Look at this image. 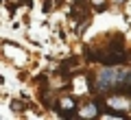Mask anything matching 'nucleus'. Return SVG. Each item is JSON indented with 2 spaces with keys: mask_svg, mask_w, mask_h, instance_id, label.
Returning <instances> with one entry per match:
<instances>
[{
  "mask_svg": "<svg viewBox=\"0 0 131 120\" xmlns=\"http://www.w3.org/2000/svg\"><path fill=\"white\" fill-rule=\"evenodd\" d=\"M127 77H129V72H122L116 66H107V68L96 77L94 90H98V92H109V90H116V88H120V85L127 88Z\"/></svg>",
  "mask_w": 131,
  "mask_h": 120,
  "instance_id": "f257e3e1",
  "label": "nucleus"
},
{
  "mask_svg": "<svg viewBox=\"0 0 131 120\" xmlns=\"http://www.w3.org/2000/svg\"><path fill=\"white\" fill-rule=\"evenodd\" d=\"M107 105L116 107V109H131V98H127V96H109Z\"/></svg>",
  "mask_w": 131,
  "mask_h": 120,
  "instance_id": "f03ea898",
  "label": "nucleus"
},
{
  "mask_svg": "<svg viewBox=\"0 0 131 120\" xmlns=\"http://www.w3.org/2000/svg\"><path fill=\"white\" fill-rule=\"evenodd\" d=\"M96 114H98V105L96 103H90V105L83 107V116H88V118H94Z\"/></svg>",
  "mask_w": 131,
  "mask_h": 120,
  "instance_id": "7ed1b4c3",
  "label": "nucleus"
},
{
  "mask_svg": "<svg viewBox=\"0 0 131 120\" xmlns=\"http://www.w3.org/2000/svg\"><path fill=\"white\" fill-rule=\"evenodd\" d=\"M127 88H131V72H129V77H127Z\"/></svg>",
  "mask_w": 131,
  "mask_h": 120,
  "instance_id": "20e7f679",
  "label": "nucleus"
},
{
  "mask_svg": "<svg viewBox=\"0 0 131 120\" xmlns=\"http://www.w3.org/2000/svg\"><path fill=\"white\" fill-rule=\"evenodd\" d=\"M24 2H26V5H31V0H24Z\"/></svg>",
  "mask_w": 131,
  "mask_h": 120,
  "instance_id": "39448f33",
  "label": "nucleus"
}]
</instances>
